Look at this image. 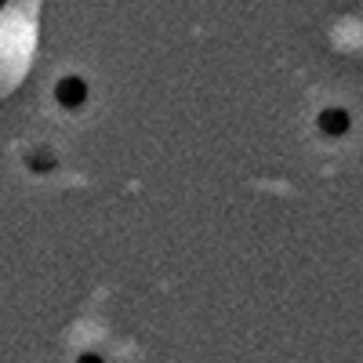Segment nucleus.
<instances>
[{
    "label": "nucleus",
    "mask_w": 363,
    "mask_h": 363,
    "mask_svg": "<svg viewBox=\"0 0 363 363\" xmlns=\"http://www.w3.org/2000/svg\"><path fill=\"white\" fill-rule=\"evenodd\" d=\"M29 44H33V26H18V33H11L8 26V15L0 18V58H11V73L22 69L26 55H29Z\"/></svg>",
    "instance_id": "f257e3e1"
}]
</instances>
